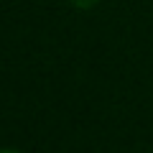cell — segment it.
<instances>
[{"label":"cell","instance_id":"obj_1","mask_svg":"<svg viewBox=\"0 0 153 153\" xmlns=\"http://www.w3.org/2000/svg\"><path fill=\"white\" fill-rule=\"evenodd\" d=\"M0 153H21V151H0Z\"/></svg>","mask_w":153,"mask_h":153}]
</instances>
